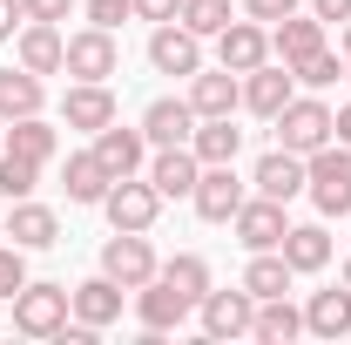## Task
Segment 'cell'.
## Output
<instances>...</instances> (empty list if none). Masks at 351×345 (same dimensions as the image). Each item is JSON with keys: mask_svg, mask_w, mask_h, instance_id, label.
<instances>
[{"mask_svg": "<svg viewBox=\"0 0 351 345\" xmlns=\"http://www.w3.org/2000/svg\"><path fill=\"white\" fill-rule=\"evenodd\" d=\"M189 311H196V304L182 298V291H176V285L162 278V271H156V278H149V285L135 291V318H142V332H149V339H162V332H176V325H182Z\"/></svg>", "mask_w": 351, "mask_h": 345, "instance_id": "cell-11", "label": "cell"}, {"mask_svg": "<svg viewBox=\"0 0 351 345\" xmlns=\"http://www.w3.org/2000/svg\"><path fill=\"white\" fill-rule=\"evenodd\" d=\"M108 183H115V176L101 170V156H95V149H75V156L61 163V190H68V203H101V197H108Z\"/></svg>", "mask_w": 351, "mask_h": 345, "instance_id": "cell-26", "label": "cell"}, {"mask_svg": "<svg viewBox=\"0 0 351 345\" xmlns=\"http://www.w3.org/2000/svg\"><path fill=\"white\" fill-rule=\"evenodd\" d=\"M270 129H277V149L311 156V149H324V142H331V109H324L317 95H291V102L270 115Z\"/></svg>", "mask_w": 351, "mask_h": 345, "instance_id": "cell-3", "label": "cell"}, {"mask_svg": "<svg viewBox=\"0 0 351 345\" xmlns=\"http://www.w3.org/2000/svg\"><path fill=\"white\" fill-rule=\"evenodd\" d=\"M331 135H338V142H351V102L338 109V115H331Z\"/></svg>", "mask_w": 351, "mask_h": 345, "instance_id": "cell-43", "label": "cell"}, {"mask_svg": "<svg viewBox=\"0 0 351 345\" xmlns=\"http://www.w3.org/2000/svg\"><path fill=\"white\" fill-rule=\"evenodd\" d=\"M304 197L317 203V216H351V142H324L304 156Z\"/></svg>", "mask_w": 351, "mask_h": 345, "instance_id": "cell-1", "label": "cell"}, {"mask_svg": "<svg viewBox=\"0 0 351 345\" xmlns=\"http://www.w3.org/2000/svg\"><path fill=\"white\" fill-rule=\"evenodd\" d=\"M101 271H108L122 291H142V285L162 271V258L149 251V230H115V237L101 244Z\"/></svg>", "mask_w": 351, "mask_h": 345, "instance_id": "cell-5", "label": "cell"}, {"mask_svg": "<svg viewBox=\"0 0 351 345\" xmlns=\"http://www.w3.org/2000/svg\"><path fill=\"white\" fill-rule=\"evenodd\" d=\"M21 21H27V14H21V0H0V41H14V34H21Z\"/></svg>", "mask_w": 351, "mask_h": 345, "instance_id": "cell-41", "label": "cell"}, {"mask_svg": "<svg viewBox=\"0 0 351 345\" xmlns=\"http://www.w3.org/2000/svg\"><path fill=\"white\" fill-rule=\"evenodd\" d=\"M230 230H237V244L243 251H277L284 244V230H291V216L277 197H243V210L230 216Z\"/></svg>", "mask_w": 351, "mask_h": 345, "instance_id": "cell-9", "label": "cell"}, {"mask_svg": "<svg viewBox=\"0 0 351 345\" xmlns=\"http://www.w3.org/2000/svg\"><path fill=\"white\" fill-rule=\"evenodd\" d=\"M34 183H41V163H27V156H14V149H0V197H7V203H21V197H34Z\"/></svg>", "mask_w": 351, "mask_h": 345, "instance_id": "cell-34", "label": "cell"}, {"mask_svg": "<svg viewBox=\"0 0 351 345\" xmlns=\"http://www.w3.org/2000/svg\"><path fill=\"white\" fill-rule=\"evenodd\" d=\"M68 304H75V318H82V325L108 332V325L122 318V285H115L108 271H95V278H82V285L68 291Z\"/></svg>", "mask_w": 351, "mask_h": 345, "instance_id": "cell-19", "label": "cell"}, {"mask_svg": "<svg viewBox=\"0 0 351 345\" xmlns=\"http://www.w3.org/2000/svg\"><path fill=\"white\" fill-rule=\"evenodd\" d=\"M291 264H284V251H250V264H243V291L250 298H284L291 291Z\"/></svg>", "mask_w": 351, "mask_h": 345, "instance_id": "cell-30", "label": "cell"}, {"mask_svg": "<svg viewBox=\"0 0 351 345\" xmlns=\"http://www.w3.org/2000/svg\"><path fill=\"white\" fill-rule=\"evenodd\" d=\"M311 14L331 27V21H351V0H311Z\"/></svg>", "mask_w": 351, "mask_h": 345, "instance_id": "cell-42", "label": "cell"}, {"mask_svg": "<svg viewBox=\"0 0 351 345\" xmlns=\"http://www.w3.org/2000/svg\"><path fill=\"white\" fill-rule=\"evenodd\" d=\"M304 332V311L291 298H257V325H250V339H263V345H291Z\"/></svg>", "mask_w": 351, "mask_h": 345, "instance_id": "cell-31", "label": "cell"}, {"mask_svg": "<svg viewBox=\"0 0 351 345\" xmlns=\"http://www.w3.org/2000/svg\"><path fill=\"white\" fill-rule=\"evenodd\" d=\"M277 251H284V264H291L298 278H304V271H324V264H331V230H324V223H291Z\"/></svg>", "mask_w": 351, "mask_h": 345, "instance_id": "cell-24", "label": "cell"}, {"mask_svg": "<svg viewBox=\"0 0 351 345\" xmlns=\"http://www.w3.org/2000/svg\"><path fill=\"white\" fill-rule=\"evenodd\" d=\"M142 135H149V149L189 142V135H196V109H189V95H162V102H149V109H142Z\"/></svg>", "mask_w": 351, "mask_h": 345, "instance_id": "cell-18", "label": "cell"}, {"mask_svg": "<svg viewBox=\"0 0 351 345\" xmlns=\"http://www.w3.org/2000/svg\"><path fill=\"white\" fill-rule=\"evenodd\" d=\"M196 176H203V163H196V149H189V142H169V149H156V156H149V183L162 190V203H169V197H189V190H196Z\"/></svg>", "mask_w": 351, "mask_h": 345, "instance_id": "cell-20", "label": "cell"}, {"mask_svg": "<svg viewBox=\"0 0 351 345\" xmlns=\"http://www.w3.org/2000/svg\"><path fill=\"white\" fill-rule=\"evenodd\" d=\"M338 47H345V61H351V21H338Z\"/></svg>", "mask_w": 351, "mask_h": 345, "instance_id": "cell-44", "label": "cell"}, {"mask_svg": "<svg viewBox=\"0 0 351 345\" xmlns=\"http://www.w3.org/2000/svg\"><path fill=\"white\" fill-rule=\"evenodd\" d=\"M0 237L21 244V251H47V244H61V216L47 210V203H34V197H21L14 210L0 216Z\"/></svg>", "mask_w": 351, "mask_h": 345, "instance_id": "cell-12", "label": "cell"}, {"mask_svg": "<svg viewBox=\"0 0 351 345\" xmlns=\"http://www.w3.org/2000/svg\"><path fill=\"white\" fill-rule=\"evenodd\" d=\"M61 122L82 135H101L108 122H115V88L108 82H75L68 95H61Z\"/></svg>", "mask_w": 351, "mask_h": 345, "instance_id": "cell-13", "label": "cell"}, {"mask_svg": "<svg viewBox=\"0 0 351 345\" xmlns=\"http://www.w3.org/2000/svg\"><path fill=\"white\" fill-rule=\"evenodd\" d=\"M338 285H351V258H345V278H338Z\"/></svg>", "mask_w": 351, "mask_h": 345, "instance_id": "cell-45", "label": "cell"}, {"mask_svg": "<svg viewBox=\"0 0 351 345\" xmlns=\"http://www.w3.org/2000/svg\"><path fill=\"white\" fill-rule=\"evenodd\" d=\"M21 14H27V21H54V27H61V21L75 14V0H21Z\"/></svg>", "mask_w": 351, "mask_h": 345, "instance_id": "cell-39", "label": "cell"}, {"mask_svg": "<svg viewBox=\"0 0 351 345\" xmlns=\"http://www.w3.org/2000/svg\"><path fill=\"white\" fill-rule=\"evenodd\" d=\"M189 149H196V163H237V149H243V129H237L230 115H196V135H189Z\"/></svg>", "mask_w": 351, "mask_h": 345, "instance_id": "cell-29", "label": "cell"}, {"mask_svg": "<svg viewBox=\"0 0 351 345\" xmlns=\"http://www.w3.org/2000/svg\"><path fill=\"white\" fill-rule=\"evenodd\" d=\"M345 82H351V61H345Z\"/></svg>", "mask_w": 351, "mask_h": 345, "instance_id": "cell-47", "label": "cell"}, {"mask_svg": "<svg viewBox=\"0 0 351 345\" xmlns=\"http://www.w3.org/2000/svg\"><path fill=\"white\" fill-rule=\"evenodd\" d=\"M122 21H135V0H88V27H122Z\"/></svg>", "mask_w": 351, "mask_h": 345, "instance_id": "cell-37", "label": "cell"}, {"mask_svg": "<svg viewBox=\"0 0 351 345\" xmlns=\"http://www.w3.org/2000/svg\"><path fill=\"white\" fill-rule=\"evenodd\" d=\"M189 109L196 115H237L243 109V75L237 68H196L189 75Z\"/></svg>", "mask_w": 351, "mask_h": 345, "instance_id": "cell-14", "label": "cell"}, {"mask_svg": "<svg viewBox=\"0 0 351 345\" xmlns=\"http://www.w3.org/2000/svg\"><path fill=\"white\" fill-rule=\"evenodd\" d=\"M47 109V88H41V75L34 68H0V122H21V115H41Z\"/></svg>", "mask_w": 351, "mask_h": 345, "instance_id": "cell-23", "label": "cell"}, {"mask_svg": "<svg viewBox=\"0 0 351 345\" xmlns=\"http://www.w3.org/2000/svg\"><path fill=\"white\" fill-rule=\"evenodd\" d=\"M68 318H75L68 285H21V291H14V332H21V339H61Z\"/></svg>", "mask_w": 351, "mask_h": 345, "instance_id": "cell-2", "label": "cell"}, {"mask_svg": "<svg viewBox=\"0 0 351 345\" xmlns=\"http://www.w3.org/2000/svg\"><path fill=\"white\" fill-rule=\"evenodd\" d=\"M304 332H311V339H345V332H351V285H338V291H311Z\"/></svg>", "mask_w": 351, "mask_h": 345, "instance_id": "cell-27", "label": "cell"}, {"mask_svg": "<svg viewBox=\"0 0 351 345\" xmlns=\"http://www.w3.org/2000/svg\"><path fill=\"white\" fill-rule=\"evenodd\" d=\"M0 149H14V156H27V163H54L61 156V129L47 122V115H21V122H7V142Z\"/></svg>", "mask_w": 351, "mask_h": 345, "instance_id": "cell-25", "label": "cell"}, {"mask_svg": "<svg viewBox=\"0 0 351 345\" xmlns=\"http://www.w3.org/2000/svg\"><path fill=\"white\" fill-rule=\"evenodd\" d=\"M217 61L237 68V75L263 68V61H270V27H263V21H230V27L217 34Z\"/></svg>", "mask_w": 351, "mask_h": 345, "instance_id": "cell-17", "label": "cell"}, {"mask_svg": "<svg viewBox=\"0 0 351 345\" xmlns=\"http://www.w3.org/2000/svg\"><path fill=\"white\" fill-rule=\"evenodd\" d=\"M196 318H203V339H250V325H257V298L237 285V291H203L196 298Z\"/></svg>", "mask_w": 351, "mask_h": 345, "instance_id": "cell-7", "label": "cell"}, {"mask_svg": "<svg viewBox=\"0 0 351 345\" xmlns=\"http://www.w3.org/2000/svg\"><path fill=\"white\" fill-rule=\"evenodd\" d=\"M95 156H101V170H108V176H142V163H149V135L108 122V129L95 135Z\"/></svg>", "mask_w": 351, "mask_h": 345, "instance_id": "cell-21", "label": "cell"}, {"mask_svg": "<svg viewBox=\"0 0 351 345\" xmlns=\"http://www.w3.org/2000/svg\"><path fill=\"white\" fill-rule=\"evenodd\" d=\"M162 278H169V285H176V291H182L189 304H196L203 291H210V264L196 258V251H182V258H169V264H162Z\"/></svg>", "mask_w": 351, "mask_h": 345, "instance_id": "cell-35", "label": "cell"}, {"mask_svg": "<svg viewBox=\"0 0 351 345\" xmlns=\"http://www.w3.org/2000/svg\"><path fill=\"white\" fill-rule=\"evenodd\" d=\"M149 68H156V75H182V82H189V75L203 68V34H189L182 21H162V27L149 34Z\"/></svg>", "mask_w": 351, "mask_h": 345, "instance_id": "cell-10", "label": "cell"}, {"mask_svg": "<svg viewBox=\"0 0 351 345\" xmlns=\"http://www.w3.org/2000/svg\"><path fill=\"white\" fill-rule=\"evenodd\" d=\"M0 142H7V122H0Z\"/></svg>", "mask_w": 351, "mask_h": 345, "instance_id": "cell-46", "label": "cell"}, {"mask_svg": "<svg viewBox=\"0 0 351 345\" xmlns=\"http://www.w3.org/2000/svg\"><path fill=\"white\" fill-rule=\"evenodd\" d=\"M311 47H324V21H317V14H284V21L270 27V54H277V61H304Z\"/></svg>", "mask_w": 351, "mask_h": 345, "instance_id": "cell-28", "label": "cell"}, {"mask_svg": "<svg viewBox=\"0 0 351 345\" xmlns=\"http://www.w3.org/2000/svg\"><path fill=\"white\" fill-rule=\"evenodd\" d=\"M291 95H298L291 61H263V68H250V75H243V109H250V115H263V122H270Z\"/></svg>", "mask_w": 351, "mask_h": 345, "instance_id": "cell-15", "label": "cell"}, {"mask_svg": "<svg viewBox=\"0 0 351 345\" xmlns=\"http://www.w3.org/2000/svg\"><path fill=\"white\" fill-rule=\"evenodd\" d=\"M61 75H75V82H108V75H122V47H115V34H108V27H82V34H68Z\"/></svg>", "mask_w": 351, "mask_h": 345, "instance_id": "cell-6", "label": "cell"}, {"mask_svg": "<svg viewBox=\"0 0 351 345\" xmlns=\"http://www.w3.org/2000/svg\"><path fill=\"white\" fill-rule=\"evenodd\" d=\"M291 75H298L304 88H331L338 75H345V54H338V47L324 41V47H311L304 61H291Z\"/></svg>", "mask_w": 351, "mask_h": 345, "instance_id": "cell-33", "label": "cell"}, {"mask_svg": "<svg viewBox=\"0 0 351 345\" xmlns=\"http://www.w3.org/2000/svg\"><path fill=\"white\" fill-rule=\"evenodd\" d=\"M135 14L162 27V21H176V14H182V0H135Z\"/></svg>", "mask_w": 351, "mask_h": 345, "instance_id": "cell-40", "label": "cell"}, {"mask_svg": "<svg viewBox=\"0 0 351 345\" xmlns=\"http://www.w3.org/2000/svg\"><path fill=\"white\" fill-rule=\"evenodd\" d=\"M101 216H108V230H156L162 190H156L149 176H115L108 197H101Z\"/></svg>", "mask_w": 351, "mask_h": 345, "instance_id": "cell-4", "label": "cell"}, {"mask_svg": "<svg viewBox=\"0 0 351 345\" xmlns=\"http://www.w3.org/2000/svg\"><path fill=\"white\" fill-rule=\"evenodd\" d=\"M176 21H182L189 34H203V41H217L223 27L237 21V7H230V0H182V14H176Z\"/></svg>", "mask_w": 351, "mask_h": 345, "instance_id": "cell-32", "label": "cell"}, {"mask_svg": "<svg viewBox=\"0 0 351 345\" xmlns=\"http://www.w3.org/2000/svg\"><path fill=\"white\" fill-rule=\"evenodd\" d=\"M243 183H237V163H203V176H196V190H189V203H196V216L203 223H230V216L243 210Z\"/></svg>", "mask_w": 351, "mask_h": 345, "instance_id": "cell-8", "label": "cell"}, {"mask_svg": "<svg viewBox=\"0 0 351 345\" xmlns=\"http://www.w3.org/2000/svg\"><path fill=\"white\" fill-rule=\"evenodd\" d=\"M243 14H250V21H263V27H277L284 14H298V0H243Z\"/></svg>", "mask_w": 351, "mask_h": 345, "instance_id": "cell-38", "label": "cell"}, {"mask_svg": "<svg viewBox=\"0 0 351 345\" xmlns=\"http://www.w3.org/2000/svg\"><path fill=\"white\" fill-rule=\"evenodd\" d=\"M61 54H68V34H61L54 21H21V34H14V61H21V68L61 75Z\"/></svg>", "mask_w": 351, "mask_h": 345, "instance_id": "cell-16", "label": "cell"}, {"mask_svg": "<svg viewBox=\"0 0 351 345\" xmlns=\"http://www.w3.org/2000/svg\"><path fill=\"white\" fill-rule=\"evenodd\" d=\"M21 285H27V251H21V244H0V298L14 304Z\"/></svg>", "mask_w": 351, "mask_h": 345, "instance_id": "cell-36", "label": "cell"}, {"mask_svg": "<svg viewBox=\"0 0 351 345\" xmlns=\"http://www.w3.org/2000/svg\"><path fill=\"white\" fill-rule=\"evenodd\" d=\"M250 190H257V197H277V203L304 197V156H291V149H270L257 170H250Z\"/></svg>", "mask_w": 351, "mask_h": 345, "instance_id": "cell-22", "label": "cell"}]
</instances>
